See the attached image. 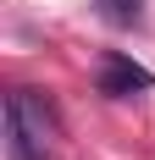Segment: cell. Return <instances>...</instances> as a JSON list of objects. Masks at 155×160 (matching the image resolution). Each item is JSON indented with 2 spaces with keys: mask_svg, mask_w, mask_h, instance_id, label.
Listing matches in <instances>:
<instances>
[{
  "mask_svg": "<svg viewBox=\"0 0 155 160\" xmlns=\"http://www.w3.org/2000/svg\"><path fill=\"white\" fill-rule=\"evenodd\" d=\"M56 105L33 88H11L6 94V155L11 160H56Z\"/></svg>",
  "mask_w": 155,
  "mask_h": 160,
  "instance_id": "1",
  "label": "cell"
},
{
  "mask_svg": "<svg viewBox=\"0 0 155 160\" xmlns=\"http://www.w3.org/2000/svg\"><path fill=\"white\" fill-rule=\"evenodd\" d=\"M144 88H155L150 66H139L122 50H105V61H100V94L105 99H127V94H144Z\"/></svg>",
  "mask_w": 155,
  "mask_h": 160,
  "instance_id": "2",
  "label": "cell"
},
{
  "mask_svg": "<svg viewBox=\"0 0 155 160\" xmlns=\"http://www.w3.org/2000/svg\"><path fill=\"white\" fill-rule=\"evenodd\" d=\"M94 6H100V17H105L111 28H133L144 17V0H94Z\"/></svg>",
  "mask_w": 155,
  "mask_h": 160,
  "instance_id": "3",
  "label": "cell"
}]
</instances>
